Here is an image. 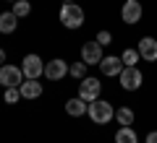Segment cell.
I'll return each mask as SVG.
<instances>
[{
  "mask_svg": "<svg viewBox=\"0 0 157 143\" xmlns=\"http://www.w3.org/2000/svg\"><path fill=\"white\" fill-rule=\"evenodd\" d=\"M100 94H102V83H100V78H81V83H78V96L84 102H94V99H100Z\"/></svg>",
  "mask_w": 157,
  "mask_h": 143,
  "instance_id": "cell-4",
  "label": "cell"
},
{
  "mask_svg": "<svg viewBox=\"0 0 157 143\" xmlns=\"http://www.w3.org/2000/svg\"><path fill=\"white\" fill-rule=\"evenodd\" d=\"M121 60H123V65H126V68H131V65H136V63L141 60V55H139V50H134V47H128V50H123V55H121Z\"/></svg>",
  "mask_w": 157,
  "mask_h": 143,
  "instance_id": "cell-17",
  "label": "cell"
},
{
  "mask_svg": "<svg viewBox=\"0 0 157 143\" xmlns=\"http://www.w3.org/2000/svg\"><path fill=\"white\" fill-rule=\"evenodd\" d=\"M139 55H141V60H147V63H157V39H152V37H144V39H139Z\"/></svg>",
  "mask_w": 157,
  "mask_h": 143,
  "instance_id": "cell-11",
  "label": "cell"
},
{
  "mask_svg": "<svg viewBox=\"0 0 157 143\" xmlns=\"http://www.w3.org/2000/svg\"><path fill=\"white\" fill-rule=\"evenodd\" d=\"M113 117H115V109H113L110 102H105V99L89 102V120L94 122V125H107Z\"/></svg>",
  "mask_w": 157,
  "mask_h": 143,
  "instance_id": "cell-1",
  "label": "cell"
},
{
  "mask_svg": "<svg viewBox=\"0 0 157 143\" xmlns=\"http://www.w3.org/2000/svg\"><path fill=\"white\" fill-rule=\"evenodd\" d=\"M0 83L6 88H11V86H21L24 83V70L21 68H16V65H0Z\"/></svg>",
  "mask_w": 157,
  "mask_h": 143,
  "instance_id": "cell-5",
  "label": "cell"
},
{
  "mask_svg": "<svg viewBox=\"0 0 157 143\" xmlns=\"http://www.w3.org/2000/svg\"><path fill=\"white\" fill-rule=\"evenodd\" d=\"M68 63L66 60H60V57H55V60H50L45 65V76L50 78V81H60V78H66L68 76Z\"/></svg>",
  "mask_w": 157,
  "mask_h": 143,
  "instance_id": "cell-9",
  "label": "cell"
},
{
  "mask_svg": "<svg viewBox=\"0 0 157 143\" xmlns=\"http://www.w3.org/2000/svg\"><path fill=\"white\" fill-rule=\"evenodd\" d=\"M68 73H71L76 81H81V78H86V63L81 60V63H73L71 68H68Z\"/></svg>",
  "mask_w": 157,
  "mask_h": 143,
  "instance_id": "cell-20",
  "label": "cell"
},
{
  "mask_svg": "<svg viewBox=\"0 0 157 143\" xmlns=\"http://www.w3.org/2000/svg\"><path fill=\"white\" fill-rule=\"evenodd\" d=\"M60 23L66 29H81V23H84V8L76 5V3H63V8H60Z\"/></svg>",
  "mask_w": 157,
  "mask_h": 143,
  "instance_id": "cell-2",
  "label": "cell"
},
{
  "mask_svg": "<svg viewBox=\"0 0 157 143\" xmlns=\"http://www.w3.org/2000/svg\"><path fill=\"white\" fill-rule=\"evenodd\" d=\"M63 3H73V0H63Z\"/></svg>",
  "mask_w": 157,
  "mask_h": 143,
  "instance_id": "cell-24",
  "label": "cell"
},
{
  "mask_svg": "<svg viewBox=\"0 0 157 143\" xmlns=\"http://www.w3.org/2000/svg\"><path fill=\"white\" fill-rule=\"evenodd\" d=\"M66 112L71 117H84L86 112H89V102H84L81 96H73V99L66 102Z\"/></svg>",
  "mask_w": 157,
  "mask_h": 143,
  "instance_id": "cell-13",
  "label": "cell"
},
{
  "mask_svg": "<svg viewBox=\"0 0 157 143\" xmlns=\"http://www.w3.org/2000/svg\"><path fill=\"white\" fill-rule=\"evenodd\" d=\"M102 57H105L102 55V44L97 42V39L94 42H84L81 44V60H84L86 65H100Z\"/></svg>",
  "mask_w": 157,
  "mask_h": 143,
  "instance_id": "cell-6",
  "label": "cell"
},
{
  "mask_svg": "<svg viewBox=\"0 0 157 143\" xmlns=\"http://www.w3.org/2000/svg\"><path fill=\"white\" fill-rule=\"evenodd\" d=\"M18 88H21L24 99H39L42 96V83H39V78H26Z\"/></svg>",
  "mask_w": 157,
  "mask_h": 143,
  "instance_id": "cell-12",
  "label": "cell"
},
{
  "mask_svg": "<svg viewBox=\"0 0 157 143\" xmlns=\"http://www.w3.org/2000/svg\"><path fill=\"white\" fill-rule=\"evenodd\" d=\"M18 26V16L13 11H6V13H0V34H11L16 31Z\"/></svg>",
  "mask_w": 157,
  "mask_h": 143,
  "instance_id": "cell-14",
  "label": "cell"
},
{
  "mask_svg": "<svg viewBox=\"0 0 157 143\" xmlns=\"http://www.w3.org/2000/svg\"><path fill=\"white\" fill-rule=\"evenodd\" d=\"M0 65H6V50L0 47Z\"/></svg>",
  "mask_w": 157,
  "mask_h": 143,
  "instance_id": "cell-23",
  "label": "cell"
},
{
  "mask_svg": "<svg viewBox=\"0 0 157 143\" xmlns=\"http://www.w3.org/2000/svg\"><path fill=\"white\" fill-rule=\"evenodd\" d=\"M21 70H24V76L26 78H39V76H45V63H42V57L39 55H26L24 57V63H21Z\"/></svg>",
  "mask_w": 157,
  "mask_h": 143,
  "instance_id": "cell-8",
  "label": "cell"
},
{
  "mask_svg": "<svg viewBox=\"0 0 157 143\" xmlns=\"http://www.w3.org/2000/svg\"><path fill=\"white\" fill-rule=\"evenodd\" d=\"M118 81H121V86H123L126 91H136V88H141L144 73H141L136 65H131V68H123V73L118 76Z\"/></svg>",
  "mask_w": 157,
  "mask_h": 143,
  "instance_id": "cell-3",
  "label": "cell"
},
{
  "mask_svg": "<svg viewBox=\"0 0 157 143\" xmlns=\"http://www.w3.org/2000/svg\"><path fill=\"white\" fill-rule=\"evenodd\" d=\"M115 143H139V138H136L131 125H121L115 130Z\"/></svg>",
  "mask_w": 157,
  "mask_h": 143,
  "instance_id": "cell-15",
  "label": "cell"
},
{
  "mask_svg": "<svg viewBox=\"0 0 157 143\" xmlns=\"http://www.w3.org/2000/svg\"><path fill=\"white\" fill-rule=\"evenodd\" d=\"M123 60L121 57H115V55H107V57H102V63H100V70H102V76H107V78H113V76H121L123 73Z\"/></svg>",
  "mask_w": 157,
  "mask_h": 143,
  "instance_id": "cell-10",
  "label": "cell"
},
{
  "mask_svg": "<svg viewBox=\"0 0 157 143\" xmlns=\"http://www.w3.org/2000/svg\"><path fill=\"white\" fill-rule=\"evenodd\" d=\"M8 3H16V0H8Z\"/></svg>",
  "mask_w": 157,
  "mask_h": 143,
  "instance_id": "cell-25",
  "label": "cell"
},
{
  "mask_svg": "<svg viewBox=\"0 0 157 143\" xmlns=\"http://www.w3.org/2000/svg\"><path fill=\"white\" fill-rule=\"evenodd\" d=\"M3 99H6V104H16L18 99H24V96H21V88H18V86H11V88H6Z\"/></svg>",
  "mask_w": 157,
  "mask_h": 143,
  "instance_id": "cell-19",
  "label": "cell"
},
{
  "mask_svg": "<svg viewBox=\"0 0 157 143\" xmlns=\"http://www.w3.org/2000/svg\"><path fill=\"white\" fill-rule=\"evenodd\" d=\"M94 39H97V42L102 44V47H105V44H113V34L107 31V29H102V31H97V37H94Z\"/></svg>",
  "mask_w": 157,
  "mask_h": 143,
  "instance_id": "cell-21",
  "label": "cell"
},
{
  "mask_svg": "<svg viewBox=\"0 0 157 143\" xmlns=\"http://www.w3.org/2000/svg\"><path fill=\"white\" fill-rule=\"evenodd\" d=\"M147 143H157V130H152L149 135H147Z\"/></svg>",
  "mask_w": 157,
  "mask_h": 143,
  "instance_id": "cell-22",
  "label": "cell"
},
{
  "mask_svg": "<svg viewBox=\"0 0 157 143\" xmlns=\"http://www.w3.org/2000/svg\"><path fill=\"white\" fill-rule=\"evenodd\" d=\"M134 109L131 107H121V109H115V120L121 122V125H134Z\"/></svg>",
  "mask_w": 157,
  "mask_h": 143,
  "instance_id": "cell-16",
  "label": "cell"
},
{
  "mask_svg": "<svg viewBox=\"0 0 157 143\" xmlns=\"http://www.w3.org/2000/svg\"><path fill=\"white\" fill-rule=\"evenodd\" d=\"M141 3L139 0H126L123 3V8H121V21L123 23H128V26H134V23H139L141 21Z\"/></svg>",
  "mask_w": 157,
  "mask_h": 143,
  "instance_id": "cell-7",
  "label": "cell"
},
{
  "mask_svg": "<svg viewBox=\"0 0 157 143\" xmlns=\"http://www.w3.org/2000/svg\"><path fill=\"white\" fill-rule=\"evenodd\" d=\"M13 13H16L18 18H26L29 13H32V3H29V0H16V3H13Z\"/></svg>",
  "mask_w": 157,
  "mask_h": 143,
  "instance_id": "cell-18",
  "label": "cell"
}]
</instances>
